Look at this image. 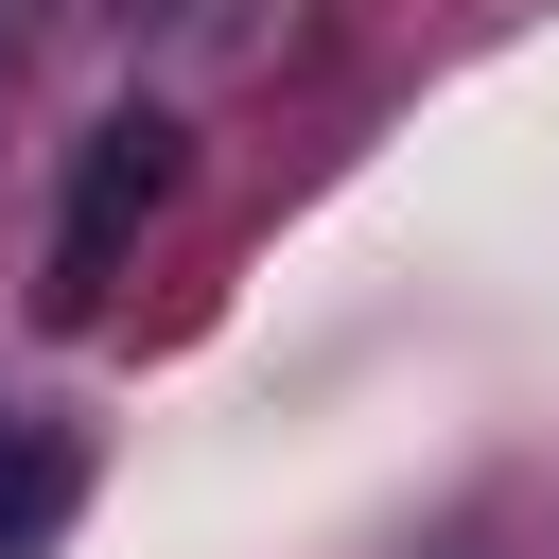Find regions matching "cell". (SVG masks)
I'll return each instance as SVG.
<instances>
[{
	"mask_svg": "<svg viewBox=\"0 0 559 559\" xmlns=\"http://www.w3.org/2000/svg\"><path fill=\"white\" fill-rule=\"evenodd\" d=\"M157 192H175V105H105L87 157H70V210H52V314H105L122 245L157 227Z\"/></svg>",
	"mask_w": 559,
	"mask_h": 559,
	"instance_id": "cell-1",
	"label": "cell"
},
{
	"mask_svg": "<svg viewBox=\"0 0 559 559\" xmlns=\"http://www.w3.org/2000/svg\"><path fill=\"white\" fill-rule=\"evenodd\" d=\"M52 489H70V472H52V437H17V419H0V559L52 524Z\"/></svg>",
	"mask_w": 559,
	"mask_h": 559,
	"instance_id": "cell-2",
	"label": "cell"
}]
</instances>
